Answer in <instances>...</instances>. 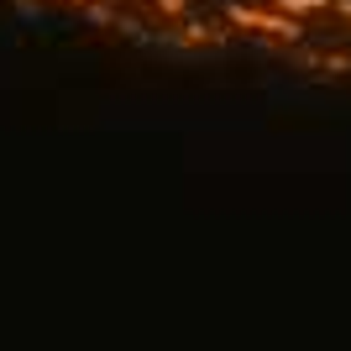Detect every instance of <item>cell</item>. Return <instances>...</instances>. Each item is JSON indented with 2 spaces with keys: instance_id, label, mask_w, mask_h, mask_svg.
Here are the masks:
<instances>
[{
  "instance_id": "1",
  "label": "cell",
  "mask_w": 351,
  "mask_h": 351,
  "mask_svg": "<svg viewBox=\"0 0 351 351\" xmlns=\"http://www.w3.org/2000/svg\"><path fill=\"white\" fill-rule=\"evenodd\" d=\"M226 21H231L236 32H252V37H267V43H278V47H299L304 43V21L289 11H278L273 0L267 5H226Z\"/></svg>"
},
{
  "instance_id": "2",
  "label": "cell",
  "mask_w": 351,
  "mask_h": 351,
  "mask_svg": "<svg viewBox=\"0 0 351 351\" xmlns=\"http://www.w3.org/2000/svg\"><path fill=\"white\" fill-rule=\"evenodd\" d=\"M162 37L178 47H205V53H215V47L231 43V21H215V16H178V21H162Z\"/></svg>"
},
{
  "instance_id": "3",
  "label": "cell",
  "mask_w": 351,
  "mask_h": 351,
  "mask_svg": "<svg viewBox=\"0 0 351 351\" xmlns=\"http://www.w3.org/2000/svg\"><path fill=\"white\" fill-rule=\"evenodd\" d=\"M273 5L299 16V21H304V16H320V11H336V0H273Z\"/></svg>"
},
{
  "instance_id": "4",
  "label": "cell",
  "mask_w": 351,
  "mask_h": 351,
  "mask_svg": "<svg viewBox=\"0 0 351 351\" xmlns=\"http://www.w3.org/2000/svg\"><path fill=\"white\" fill-rule=\"evenodd\" d=\"M142 5L158 16V21H178V16H189V11H194V0H142Z\"/></svg>"
},
{
  "instance_id": "5",
  "label": "cell",
  "mask_w": 351,
  "mask_h": 351,
  "mask_svg": "<svg viewBox=\"0 0 351 351\" xmlns=\"http://www.w3.org/2000/svg\"><path fill=\"white\" fill-rule=\"evenodd\" d=\"M336 11H341V21H351V0H336Z\"/></svg>"
},
{
  "instance_id": "6",
  "label": "cell",
  "mask_w": 351,
  "mask_h": 351,
  "mask_svg": "<svg viewBox=\"0 0 351 351\" xmlns=\"http://www.w3.org/2000/svg\"><path fill=\"white\" fill-rule=\"evenodd\" d=\"M69 5H95V0H69Z\"/></svg>"
}]
</instances>
